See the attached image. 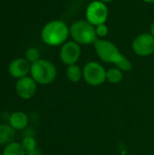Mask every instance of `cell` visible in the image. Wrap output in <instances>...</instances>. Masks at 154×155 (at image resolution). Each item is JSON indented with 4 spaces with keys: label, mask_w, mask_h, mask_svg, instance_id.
<instances>
[{
    "label": "cell",
    "mask_w": 154,
    "mask_h": 155,
    "mask_svg": "<svg viewBox=\"0 0 154 155\" xmlns=\"http://www.w3.org/2000/svg\"><path fill=\"white\" fill-rule=\"evenodd\" d=\"M93 45L98 57L103 62L113 64L123 72H130L133 69V64L130 60L124 56L111 41L98 38Z\"/></svg>",
    "instance_id": "1"
},
{
    "label": "cell",
    "mask_w": 154,
    "mask_h": 155,
    "mask_svg": "<svg viewBox=\"0 0 154 155\" xmlns=\"http://www.w3.org/2000/svg\"><path fill=\"white\" fill-rule=\"evenodd\" d=\"M70 34V28L60 20H54L47 23L42 29L41 37L44 43L50 46L64 45Z\"/></svg>",
    "instance_id": "2"
},
{
    "label": "cell",
    "mask_w": 154,
    "mask_h": 155,
    "mask_svg": "<svg viewBox=\"0 0 154 155\" xmlns=\"http://www.w3.org/2000/svg\"><path fill=\"white\" fill-rule=\"evenodd\" d=\"M30 74L37 84L46 85L54 81L57 71L53 63L44 59H39L31 64Z\"/></svg>",
    "instance_id": "3"
},
{
    "label": "cell",
    "mask_w": 154,
    "mask_h": 155,
    "mask_svg": "<svg viewBox=\"0 0 154 155\" xmlns=\"http://www.w3.org/2000/svg\"><path fill=\"white\" fill-rule=\"evenodd\" d=\"M70 35L79 45H92L98 39L95 26L87 20H77L70 27Z\"/></svg>",
    "instance_id": "4"
},
{
    "label": "cell",
    "mask_w": 154,
    "mask_h": 155,
    "mask_svg": "<svg viewBox=\"0 0 154 155\" xmlns=\"http://www.w3.org/2000/svg\"><path fill=\"white\" fill-rule=\"evenodd\" d=\"M83 78L89 85L99 86L106 81V71L101 64L91 61L83 68Z\"/></svg>",
    "instance_id": "5"
},
{
    "label": "cell",
    "mask_w": 154,
    "mask_h": 155,
    "mask_svg": "<svg viewBox=\"0 0 154 155\" xmlns=\"http://www.w3.org/2000/svg\"><path fill=\"white\" fill-rule=\"evenodd\" d=\"M85 17L86 20L94 26L105 24L108 18V8L105 3L100 0L91 2L86 7Z\"/></svg>",
    "instance_id": "6"
},
{
    "label": "cell",
    "mask_w": 154,
    "mask_h": 155,
    "mask_svg": "<svg viewBox=\"0 0 154 155\" xmlns=\"http://www.w3.org/2000/svg\"><path fill=\"white\" fill-rule=\"evenodd\" d=\"M133 51L139 56H149L154 53V36L150 33H143L137 35L133 44Z\"/></svg>",
    "instance_id": "7"
},
{
    "label": "cell",
    "mask_w": 154,
    "mask_h": 155,
    "mask_svg": "<svg viewBox=\"0 0 154 155\" xmlns=\"http://www.w3.org/2000/svg\"><path fill=\"white\" fill-rule=\"evenodd\" d=\"M82 54L81 46L74 41H68L62 45L60 50L61 61L66 65L75 64Z\"/></svg>",
    "instance_id": "8"
},
{
    "label": "cell",
    "mask_w": 154,
    "mask_h": 155,
    "mask_svg": "<svg viewBox=\"0 0 154 155\" xmlns=\"http://www.w3.org/2000/svg\"><path fill=\"white\" fill-rule=\"evenodd\" d=\"M15 89L19 98L23 100H29L36 94L37 83L31 76H25L17 79Z\"/></svg>",
    "instance_id": "9"
},
{
    "label": "cell",
    "mask_w": 154,
    "mask_h": 155,
    "mask_svg": "<svg viewBox=\"0 0 154 155\" xmlns=\"http://www.w3.org/2000/svg\"><path fill=\"white\" fill-rule=\"evenodd\" d=\"M31 64L25 58H16L13 60L8 65L9 74L16 79L27 76L30 73Z\"/></svg>",
    "instance_id": "10"
},
{
    "label": "cell",
    "mask_w": 154,
    "mask_h": 155,
    "mask_svg": "<svg viewBox=\"0 0 154 155\" xmlns=\"http://www.w3.org/2000/svg\"><path fill=\"white\" fill-rule=\"evenodd\" d=\"M28 116L25 113L21 111L14 112L9 117V125L15 131L24 130L28 125Z\"/></svg>",
    "instance_id": "11"
},
{
    "label": "cell",
    "mask_w": 154,
    "mask_h": 155,
    "mask_svg": "<svg viewBox=\"0 0 154 155\" xmlns=\"http://www.w3.org/2000/svg\"><path fill=\"white\" fill-rule=\"evenodd\" d=\"M15 138V130L9 124H0V145L5 146L14 142Z\"/></svg>",
    "instance_id": "12"
},
{
    "label": "cell",
    "mask_w": 154,
    "mask_h": 155,
    "mask_svg": "<svg viewBox=\"0 0 154 155\" xmlns=\"http://www.w3.org/2000/svg\"><path fill=\"white\" fill-rule=\"evenodd\" d=\"M2 155H26V152L23 148L21 143L14 141L5 146Z\"/></svg>",
    "instance_id": "13"
},
{
    "label": "cell",
    "mask_w": 154,
    "mask_h": 155,
    "mask_svg": "<svg viewBox=\"0 0 154 155\" xmlns=\"http://www.w3.org/2000/svg\"><path fill=\"white\" fill-rule=\"evenodd\" d=\"M66 76L73 83H78L83 78V69L75 64L68 65L66 69Z\"/></svg>",
    "instance_id": "14"
},
{
    "label": "cell",
    "mask_w": 154,
    "mask_h": 155,
    "mask_svg": "<svg viewBox=\"0 0 154 155\" xmlns=\"http://www.w3.org/2000/svg\"><path fill=\"white\" fill-rule=\"evenodd\" d=\"M123 79V72L117 67L110 68L106 71V81L110 82L111 84H119Z\"/></svg>",
    "instance_id": "15"
},
{
    "label": "cell",
    "mask_w": 154,
    "mask_h": 155,
    "mask_svg": "<svg viewBox=\"0 0 154 155\" xmlns=\"http://www.w3.org/2000/svg\"><path fill=\"white\" fill-rule=\"evenodd\" d=\"M21 144L23 146V148L25 149V151L27 153H30L36 148V141L34 137L32 136H25L23 138L22 142H21Z\"/></svg>",
    "instance_id": "16"
},
{
    "label": "cell",
    "mask_w": 154,
    "mask_h": 155,
    "mask_svg": "<svg viewBox=\"0 0 154 155\" xmlns=\"http://www.w3.org/2000/svg\"><path fill=\"white\" fill-rule=\"evenodd\" d=\"M25 59L30 63L33 64L36 61H38L40 58V52L35 47H30L25 52Z\"/></svg>",
    "instance_id": "17"
},
{
    "label": "cell",
    "mask_w": 154,
    "mask_h": 155,
    "mask_svg": "<svg viewBox=\"0 0 154 155\" xmlns=\"http://www.w3.org/2000/svg\"><path fill=\"white\" fill-rule=\"evenodd\" d=\"M95 32H96L97 37H99V39H101V38H104L105 36H107V35L109 33V29L105 24H102V25L95 26Z\"/></svg>",
    "instance_id": "18"
},
{
    "label": "cell",
    "mask_w": 154,
    "mask_h": 155,
    "mask_svg": "<svg viewBox=\"0 0 154 155\" xmlns=\"http://www.w3.org/2000/svg\"><path fill=\"white\" fill-rule=\"evenodd\" d=\"M26 155H43V154L41 153V152H40L39 150L35 149V150H34V151H32V152H30V153H27Z\"/></svg>",
    "instance_id": "19"
},
{
    "label": "cell",
    "mask_w": 154,
    "mask_h": 155,
    "mask_svg": "<svg viewBox=\"0 0 154 155\" xmlns=\"http://www.w3.org/2000/svg\"><path fill=\"white\" fill-rule=\"evenodd\" d=\"M151 34L154 36V22L152 24V25H151Z\"/></svg>",
    "instance_id": "20"
},
{
    "label": "cell",
    "mask_w": 154,
    "mask_h": 155,
    "mask_svg": "<svg viewBox=\"0 0 154 155\" xmlns=\"http://www.w3.org/2000/svg\"><path fill=\"white\" fill-rule=\"evenodd\" d=\"M143 1L147 3V4H152V3H154V0H143Z\"/></svg>",
    "instance_id": "21"
},
{
    "label": "cell",
    "mask_w": 154,
    "mask_h": 155,
    "mask_svg": "<svg viewBox=\"0 0 154 155\" xmlns=\"http://www.w3.org/2000/svg\"><path fill=\"white\" fill-rule=\"evenodd\" d=\"M100 1H102V2H103V3H110V2H112V1H113V0H100Z\"/></svg>",
    "instance_id": "22"
}]
</instances>
